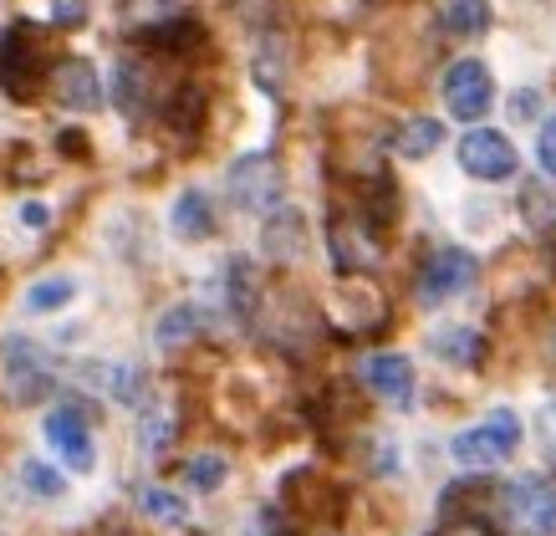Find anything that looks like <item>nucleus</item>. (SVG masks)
I'll return each instance as SVG.
<instances>
[{
    "mask_svg": "<svg viewBox=\"0 0 556 536\" xmlns=\"http://www.w3.org/2000/svg\"><path fill=\"white\" fill-rule=\"evenodd\" d=\"M444 144V123L439 117H408L399 138H393V149L404 153V159H429V153Z\"/></svg>",
    "mask_w": 556,
    "mask_h": 536,
    "instance_id": "20",
    "label": "nucleus"
},
{
    "mask_svg": "<svg viewBox=\"0 0 556 536\" xmlns=\"http://www.w3.org/2000/svg\"><path fill=\"white\" fill-rule=\"evenodd\" d=\"M475 255L470 251H459V246H439L429 261H424L419 271V302L424 307H444V302H455L459 291H470L475 286Z\"/></svg>",
    "mask_w": 556,
    "mask_h": 536,
    "instance_id": "7",
    "label": "nucleus"
},
{
    "mask_svg": "<svg viewBox=\"0 0 556 536\" xmlns=\"http://www.w3.org/2000/svg\"><path fill=\"white\" fill-rule=\"evenodd\" d=\"M164 123H169L179 138L200 134V123H204V92H200V87H194V83L179 87V92L169 98V108H164Z\"/></svg>",
    "mask_w": 556,
    "mask_h": 536,
    "instance_id": "21",
    "label": "nucleus"
},
{
    "mask_svg": "<svg viewBox=\"0 0 556 536\" xmlns=\"http://www.w3.org/2000/svg\"><path fill=\"white\" fill-rule=\"evenodd\" d=\"M444 32L450 36H485L490 32V0H455L444 11Z\"/></svg>",
    "mask_w": 556,
    "mask_h": 536,
    "instance_id": "23",
    "label": "nucleus"
},
{
    "mask_svg": "<svg viewBox=\"0 0 556 536\" xmlns=\"http://www.w3.org/2000/svg\"><path fill=\"white\" fill-rule=\"evenodd\" d=\"M51 21H62V26H83L87 5L83 0H51Z\"/></svg>",
    "mask_w": 556,
    "mask_h": 536,
    "instance_id": "30",
    "label": "nucleus"
},
{
    "mask_svg": "<svg viewBox=\"0 0 556 536\" xmlns=\"http://www.w3.org/2000/svg\"><path fill=\"white\" fill-rule=\"evenodd\" d=\"M41 435H47V450L72 470V475H92L98 470V439H92V424L72 409V403H56L41 420Z\"/></svg>",
    "mask_w": 556,
    "mask_h": 536,
    "instance_id": "3",
    "label": "nucleus"
},
{
    "mask_svg": "<svg viewBox=\"0 0 556 536\" xmlns=\"http://www.w3.org/2000/svg\"><path fill=\"white\" fill-rule=\"evenodd\" d=\"M510 526L521 536H556V481L552 475H516L501 490Z\"/></svg>",
    "mask_w": 556,
    "mask_h": 536,
    "instance_id": "2",
    "label": "nucleus"
},
{
    "mask_svg": "<svg viewBox=\"0 0 556 536\" xmlns=\"http://www.w3.org/2000/svg\"><path fill=\"white\" fill-rule=\"evenodd\" d=\"M0 363H5V388H11L16 403L47 399L51 384H56L47 352L36 348V342H26V337H5V358H0Z\"/></svg>",
    "mask_w": 556,
    "mask_h": 536,
    "instance_id": "9",
    "label": "nucleus"
},
{
    "mask_svg": "<svg viewBox=\"0 0 556 536\" xmlns=\"http://www.w3.org/2000/svg\"><path fill=\"white\" fill-rule=\"evenodd\" d=\"M225 185H230L236 210H266L270 215V210L281 204V169H276L270 153H245V159H236L230 174H225Z\"/></svg>",
    "mask_w": 556,
    "mask_h": 536,
    "instance_id": "8",
    "label": "nucleus"
},
{
    "mask_svg": "<svg viewBox=\"0 0 556 536\" xmlns=\"http://www.w3.org/2000/svg\"><path fill=\"white\" fill-rule=\"evenodd\" d=\"M444 108H450V117H459V123H480V117L490 113V102H495V77H490L485 62H475V57H465V62H455V67L444 72Z\"/></svg>",
    "mask_w": 556,
    "mask_h": 536,
    "instance_id": "6",
    "label": "nucleus"
},
{
    "mask_svg": "<svg viewBox=\"0 0 556 536\" xmlns=\"http://www.w3.org/2000/svg\"><path fill=\"white\" fill-rule=\"evenodd\" d=\"M455 153H459V169H465L470 179H480V185H501V179H510L516 164H521L516 144H510L501 128H470V134L459 138Z\"/></svg>",
    "mask_w": 556,
    "mask_h": 536,
    "instance_id": "5",
    "label": "nucleus"
},
{
    "mask_svg": "<svg viewBox=\"0 0 556 536\" xmlns=\"http://www.w3.org/2000/svg\"><path fill=\"white\" fill-rule=\"evenodd\" d=\"M169 230L179 240H210L215 230V210H210V195L204 189H179L169 204Z\"/></svg>",
    "mask_w": 556,
    "mask_h": 536,
    "instance_id": "15",
    "label": "nucleus"
},
{
    "mask_svg": "<svg viewBox=\"0 0 556 536\" xmlns=\"http://www.w3.org/2000/svg\"><path fill=\"white\" fill-rule=\"evenodd\" d=\"M77 291H83V282L67 276V271H56V276H36V282L26 286L21 307H26L31 317H51V312H67V307L77 302Z\"/></svg>",
    "mask_w": 556,
    "mask_h": 536,
    "instance_id": "16",
    "label": "nucleus"
},
{
    "mask_svg": "<svg viewBox=\"0 0 556 536\" xmlns=\"http://www.w3.org/2000/svg\"><path fill=\"white\" fill-rule=\"evenodd\" d=\"M41 87V47H36L31 21H11L0 36V92L26 102Z\"/></svg>",
    "mask_w": 556,
    "mask_h": 536,
    "instance_id": "4",
    "label": "nucleus"
},
{
    "mask_svg": "<svg viewBox=\"0 0 556 536\" xmlns=\"http://www.w3.org/2000/svg\"><path fill=\"white\" fill-rule=\"evenodd\" d=\"M16 220L26 225V230L41 235V230L51 225V204H41V200H21V204H16Z\"/></svg>",
    "mask_w": 556,
    "mask_h": 536,
    "instance_id": "28",
    "label": "nucleus"
},
{
    "mask_svg": "<svg viewBox=\"0 0 556 536\" xmlns=\"http://www.w3.org/2000/svg\"><path fill=\"white\" fill-rule=\"evenodd\" d=\"M149 47H194L200 41V26H189V21H153V32H143Z\"/></svg>",
    "mask_w": 556,
    "mask_h": 536,
    "instance_id": "26",
    "label": "nucleus"
},
{
    "mask_svg": "<svg viewBox=\"0 0 556 536\" xmlns=\"http://www.w3.org/2000/svg\"><path fill=\"white\" fill-rule=\"evenodd\" d=\"M56 144H62V153H72V159H87V134H72V128H62V134H56Z\"/></svg>",
    "mask_w": 556,
    "mask_h": 536,
    "instance_id": "31",
    "label": "nucleus"
},
{
    "mask_svg": "<svg viewBox=\"0 0 556 536\" xmlns=\"http://www.w3.org/2000/svg\"><path fill=\"white\" fill-rule=\"evenodd\" d=\"M357 378L383 403H393V409H408V403H414V363H408L404 352H368V358L357 363Z\"/></svg>",
    "mask_w": 556,
    "mask_h": 536,
    "instance_id": "10",
    "label": "nucleus"
},
{
    "mask_svg": "<svg viewBox=\"0 0 556 536\" xmlns=\"http://www.w3.org/2000/svg\"><path fill=\"white\" fill-rule=\"evenodd\" d=\"M536 113H541V92H536V87H521V92H510V117L531 123Z\"/></svg>",
    "mask_w": 556,
    "mask_h": 536,
    "instance_id": "29",
    "label": "nucleus"
},
{
    "mask_svg": "<svg viewBox=\"0 0 556 536\" xmlns=\"http://www.w3.org/2000/svg\"><path fill=\"white\" fill-rule=\"evenodd\" d=\"M429 352H434L439 363H450V369H480V358H485V337L475 333V327H434L429 333Z\"/></svg>",
    "mask_w": 556,
    "mask_h": 536,
    "instance_id": "14",
    "label": "nucleus"
},
{
    "mask_svg": "<svg viewBox=\"0 0 556 536\" xmlns=\"http://www.w3.org/2000/svg\"><path fill=\"white\" fill-rule=\"evenodd\" d=\"M225 481H230V460L215 450H200L185 460V486L200 490V496H215V490H225Z\"/></svg>",
    "mask_w": 556,
    "mask_h": 536,
    "instance_id": "19",
    "label": "nucleus"
},
{
    "mask_svg": "<svg viewBox=\"0 0 556 536\" xmlns=\"http://www.w3.org/2000/svg\"><path fill=\"white\" fill-rule=\"evenodd\" d=\"M169 439H174V414L169 409H159V403H149V414H143V424H138V450L159 454V450H169Z\"/></svg>",
    "mask_w": 556,
    "mask_h": 536,
    "instance_id": "24",
    "label": "nucleus"
},
{
    "mask_svg": "<svg viewBox=\"0 0 556 536\" xmlns=\"http://www.w3.org/2000/svg\"><path fill=\"white\" fill-rule=\"evenodd\" d=\"M552 261H556V251H552Z\"/></svg>",
    "mask_w": 556,
    "mask_h": 536,
    "instance_id": "32",
    "label": "nucleus"
},
{
    "mask_svg": "<svg viewBox=\"0 0 556 536\" xmlns=\"http://www.w3.org/2000/svg\"><path fill=\"white\" fill-rule=\"evenodd\" d=\"M21 490L31 496V501H62L67 496V475L47 460H21Z\"/></svg>",
    "mask_w": 556,
    "mask_h": 536,
    "instance_id": "22",
    "label": "nucleus"
},
{
    "mask_svg": "<svg viewBox=\"0 0 556 536\" xmlns=\"http://www.w3.org/2000/svg\"><path fill=\"white\" fill-rule=\"evenodd\" d=\"M516 450H521V414L516 409H490L485 420L465 424L450 439V460L465 470H495L506 465Z\"/></svg>",
    "mask_w": 556,
    "mask_h": 536,
    "instance_id": "1",
    "label": "nucleus"
},
{
    "mask_svg": "<svg viewBox=\"0 0 556 536\" xmlns=\"http://www.w3.org/2000/svg\"><path fill=\"white\" fill-rule=\"evenodd\" d=\"M77 384H87L92 394L118 403L143 399V373L134 363H118V358H87V363H77Z\"/></svg>",
    "mask_w": 556,
    "mask_h": 536,
    "instance_id": "12",
    "label": "nucleus"
},
{
    "mask_svg": "<svg viewBox=\"0 0 556 536\" xmlns=\"http://www.w3.org/2000/svg\"><path fill=\"white\" fill-rule=\"evenodd\" d=\"M200 327H204V307L179 302L153 322V342H159V348H185L189 337H200Z\"/></svg>",
    "mask_w": 556,
    "mask_h": 536,
    "instance_id": "17",
    "label": "nucleus"
},
{
    "mask_svg": "<svg viewBox=\"0 0 556 536\" xmlns=\"http://www.w3.org/2000/svg\"><path fill=\"white\" fill-rule=\"evenodd\" d=\"M138 511L153 521V526H169V532H179V526H189V506L185 496H174L169 486H143L138 490Z\"/></svg>",
    "mask_w": 556,
    "mask_h": 536,
    "instance_id": "18",
    "label": "nucleus"
},
{
    "mask_svg": "<svg viewBox=\"0 0 556 536\" xmlns=\"http://www.w3.org/2000/svg\"><path fill=\"white\" fill-rule=\"evenodd\" d=\"M261 246H266L270 261L281 266H296L306 251H312V230H306V215L296 204H281L266 215V230H261Z\"/></svg>",
    "mask_w": 556,
    "mask_h": 536,
    "instance_id": "11",
    "label": "nucleus"
},
{
    "mask_svg": "<svg viewBox=\"0 0 556 536\" xmlns=\"http://www.w3.org/2000/svg\"><path fill=\"white\" fill-rule=\"evenodd\" d=\"M51 92H56V102H62V108H77V113L98 108V102H102L98 67H92V62H62V67L51 72Z\"/></svg>",
    "mask_w": 556,
    "mask_h": 536,
    "instance_id": "13",
    "label": "nucleus"
},
{
    "mask_svg": "<svg viewBox=\"0 0 556 536\" xmlns=\"http://www.w3.org/2000/svg\"><path fill=\"white\" fill-rule=\"evenodd\" d=\"M536 164H541V174H552V179H556V117H546V123H541V134H536Z\"/></svg>",
    "mask_w": 556,
    "mask_h": 536,
    "instance_id": "27",
    "label": "nucleus"
},
{
    "mask_svg": "<svg viewBox=\"0 0 556 536\" xmlns=\"http://www.w3.org/2000/svg\"><path fill=\"white\" fill-rule=\"evenodd\" d=\"M113 98H118V108L128 117H138V108H143V67L138 62H123L118 77H113Z\"/></svg>",
    "mask_w": 556,
    "mask_h": 536,
    "instance_id": "25",
    "label": "nucleus"
}]
</instances>
